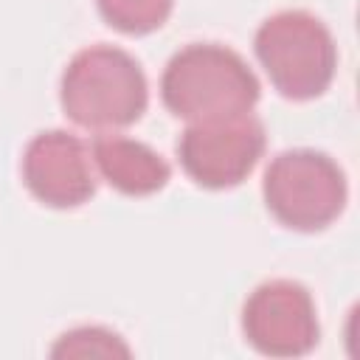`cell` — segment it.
Returning a JSON list of instances; mask_svg holds the SVG:
<instances>
[{
	"instance_id": "1",
	"label": "cell",
	"mask_w": 360,
	"mask_h": 360,
	"mask_svg": "<svg viewBox=\"0 0 360 360\" xmlns=\"http://www.w3.org/2000/svg\"><path fill=\"white\" fill-rule=\"evenodd\" d=\"M163 104L183 121H214L250 112L259 82L248 62L217 42H194L177 51L160 76Z\"/></svg>"
},
{
	"instance_id": "2",
	"label": "cell",
	"mask_w": 360,
	"mask_h": 360,
	"mask_svg": "<svg viewBox=\"0 0 360 360\" xmlns=\"http://www.w3.org/2000/svg\"><path fill=\"white\" fill-rule=\"evenodd\" d=\"M59 98L73 124L104 135L143 115L149 87L135 56L112 45H93L68 62Z\"/></svg>"
},
{
	"instance_id": "3",
	"label": "cell",
	"mask_w": 360,
	"mask_h": 360,
	"mask_svg": "<svg viewBox=\"0 0 360 360\" xmlns=\"http://www.w3.org/2000/svg\"><path fill=\"white\" fill-rule=\"evenodd\" d=\"M270 84L292 101L321 96L338 68V48L329 28L309 11L290 8L267 17L253 39Z\"/></svg>"
},
{
	"instance_id": "4",
	"label": "cell",
	"mask_w": 360,
	"mask_h": 360,
	"mask_svg": "<svg viewBox=\"0 0 360 360\" xmlns=\"http://www.w3.org/2000/svg\"><path fill=\"white\" fill-rule=\"evenodd\" d=\"M267 211L292 231H321L346 205L340 166L315 149H290L273 158L262 183Z\"/></svg>"
},
{
	"instance_id": "5",
	"label": "cell",
	"mask_w": 360,
	"mask_h": 360,
	"mask_svg": "<svg viewBox=\"0 0 360 360\" xmlns=\"http://www.w3.org/2000/svg\"><path fill=\"white\" fill-rule=\"evenodd\" d=\"M264 152V127L253 112L197 121L177 141L183 172L202 188L239 186Z\"/></svg>"
},
{
	"instance_id": "6",
	"label": "cell",
	"mask_w": 360,
	"mask_h": 360,
	"mask_svg": "<svg viewBox=\"0 0 360 360\" xmlns=\"http://www.w3.org/2000/svg\"><path fill=\"white\" fill-rule=\"evenodd\" d=\"M248 343L270 357H301L318 343V315L307 287L290 278L259 284L242 309Z\"/></svg>"
},
{
	"instance_id": "7",
	"label": "cell",
	"mask_w": 360,
	"mask_h": 360,
	"mask_svg": "<svg viewBox=\"0 0 360 360\" xmlns=\"http://www.w3.org/2000/svg\"><path fill=\"white\" fill-rule=\"evenodd\" d=\"M22 183L51 208H76L96 194L93 152L73 132H39L22 152Z\"/></svg>"
},
{
	"instance_id": "8",
	"label": "cell",
	"mask_w": 360,
	"mask_h": 360,
	"mask_svg": "<svg viewBox=\"0 0 360 360\" xmlns=\"http://www.w3.org/2000/svg\"><path fill=\"white\" fill-rule=\"evenodd\" d=\"M90 152L98 174L127 197H146L169 183V163L141 141L104 132Z\"/></svg>"
},
{
	"instance_id": "9",
	"label": "cell",
	"mask_w": 360,
	"mask_h": 360,
	"mask_svg": "<svg viewBox=\"0 0 360 360\" xmlns=\"http://www.w3.org/2000/svg\"><path fill=\"white\" fill-rule=\"evenodd\" d=\"M96 6L107 25L141 37L169 20L174 0H96Z\"/></svg>"
},
{
	"instance_id": "10",
	"label": "cell",
	"mask_w": 360,
	"mask_h": 360,
	"mask_svg": "<svg viewBox=\"0 0 360 360\" xmlns=\"http://www.w3.org/2000/svg\"><path fill=\"white\" fill-rule=\"evenodd\" d=\"M53 357H127L129 346L110 329L101 326H79L65 332L53 352Z\"/></svg>"
}]
</instances>
